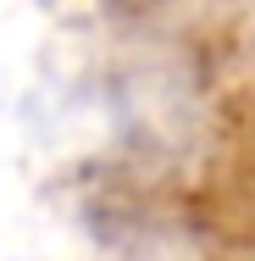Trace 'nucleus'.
I'll return each mask as SVG.
<instances>
[]
</instances>
